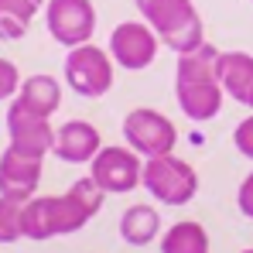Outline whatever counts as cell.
I'll return each mask as SVG.
<instances>
[{
	"mask_svg": "<svg viewBox=\"0 0 253 253\" xmlns=\"http://www.w3.org/2000/svg\"><path fill=\"white\" fill-rule=\"evenodd\" d=\"M42 7H44V0H0V42L24 38L31 17Z\"/></svg>",
	"mask_w": 253,
	"mask_h": 253,
	"instance_id": "obj_17",
	"label": "cell"
},
{
	"mask_svg": "<svg viewBox=\"0 0 253 253\" xmlns=\"http://www.w3.org/2000/svg\"><path fill=\"white\" fill-rule=\"evenodd\" d=\"M243 253H253V250H243Z\"/></svg>",
	"mask_w": 253,
	"mask_h": 253,
	"instance_id": "obj_22",
	"label": "cell"
},
{
	"mask_svg": "<svg viewBox=\"0 0 253 253\" xmlns=\"http://www.w3.org/2000/svg\"><path fill=\"white\" fill-rule=\"evenodd\" d=\"M174 99L188 120H212L222 110V83H219V51L209 42L195 51L178 55L174 69Z\"/></svg>",
	"mask_w": 253,
	"mask_h": 253,
	"instance_id": "obj_2",
	"label": "cell"
},
{
	"mask_svg": "<svg viewBox=\"0 0 253 253\" xmlns=\"http://www.w3.org/2000/svg\"><path fill=\"white\" fill-rule=\"evenodd\" d=\"M236 206H240V212L247 215V219H253V171L240 181V192H236Z\"/></svg>",
	"mask_w": 253,
	"mask_h": 253,
	"instance_id": "obj_21",
	"label": "cell"
},
{
	"mask_svg": "<svg viewBox=\"0 0 253 253\" xmlns=\"http://www.w3.org/2000/svg\"><path fill=\"white\" fill-rule=\"evenodd\" d=\"M21 76H17V65L10 62V58H0V99H10V96H17V89H21Z\"/></svg>",
	"mask_w": 253,
	"mask_h": 253,
	"instance_id": "obj_19",
	"label": "cell"
},
{
	"mask_svg": "<svg viewBox=\"0 0 253 253\" xmlns=\"http://www.w3.org/2000/svg\"><path fill=\"white\" fill-rule=\"evenodd\" d=\"M124 140L126 147H133L140 158H161L171 154L174 144H178V130L165 113L151 110V106H140V110H130L124 120Z\"/></svg>",
	"mask_w": 253,
	"mask_h": 253,
	"instance_id": "obj_6",
	"label": "cell"
},
{
	"mask_svg": "<svg viewBox=\"0 0 253 253\" xmlns=\"http://www.w3.org/2000/svg\"><path fill=\"white\" fill-rule=\"evenodd\" d=\"M44 24L58 44L76 48V44H85L96 31V7L92 0H48Z\"/></svg>",
	"mask_w": 253,
	"mask_h": 253,
	"instance_id": "obj_8",
	"label": "cell"
},
{
	"mask_svg": "<svg viewBox=\"0 0 253 253\" xmlns=\"http://www.w3.org/2000/svg\"><path fill=\"white\" fill-rule=\"evenodd\" d=\"M233 144H236V151H240L243 158L253 161V113L247 117V120L236 124V130H233Z\"/></svg>",
	"mask_w": 253,
	"mask_h": 253,
	"instance_id": "obj_20",
	"label": "cell"
},
{
	"mask_svg": "<svg viewBox=\"0 0 253 253\" xmlns=\"http://www.w3.org/2000/svg\"><path fill=\"white\" fill-rule=\"evenodd\" d=\"M219 83L222 92L253 110V55L247 51H219Z\"/></svg>",
	"mask_w": 253,
	"mask_h": 253,
	"instance_id": "obj_13",
	"label": "cell"
},
{
	"mask_svg": "<svg viewBox=\"0 0 253 253\" xmlns=\"http://www.w3.org/2000/svg\"><path fill=\"white\" fill-rule=\"evenodd\" d=\"M133 3H137L140 17L154 28V35L174 55H185V51H195L199 44H206L202 17L192 0H133Z\"/></svg>",
	"mask_w": 253,
	"mask_h": 253,
	"instance_id": "obj_3",
	"label": "cell"
},
{
	"mask_svg": "<svg viewBox=\"0 0 253 253\" xmlns=\"http://www.w3.org/2000/svg\"><path fill=\"white\" fill-rule=\"evenodd\" d=\"M38 185H42V158L7 147L0 158V195L28 202V199H35Z\"/></svg>",
	"mask_w": 253,
	"mask_h": 253,
	"instance_id": "obj_11",
	"label": "cell"
},
{
	"mask_svg": "<svg viewBox=\"0 0 253 253\" xmlns=\"http://www.w3.org/2000/svg\"><path fill=\"white\" fill-rule=\"evenodd\" d=\"M103 147V137L99 130L89 124V120H69L55 130V147L51 154L65 165H89Z\"/></svg>",
	"mask_w": 253,
	"mask_h": 253,
	"instance_id": "obj_12",
	"label": "cell"
},
{
	"mask_svg": "<svg viewBox=\"0 0 253 253\" xmlns=\"http://www.w3.org/2000/svg\"><path fill=\"white\" fill-rule=\"evenodd\" d=\"M65 83L72 85V92H79L85 99L106 96L113 89V55L92 42L69 48V55H65Z\"/></svg>",
	"mask_w": 253,
	"mask_h": 253,
	"instance_id": "obj_5",
	"label": "cell"
},
{
	"mask_svg": "<svg viewBox=\"0 0 253 253\" xmlns=\"http://www.w3.org/2000/svg\"><path fill=\"white\" fill-rule=\"evenodd\" d=\"M140 185L165 206H188L199 192V174L188 161L161 154V158H147L144 161V178Z\"/></svg>",
	"mask_w": 253,
	"mask_h": 253,
	"instance_id": "obj_4",
	"label": "cell"
},
{
	"mask_svg": "<svg viewBox=\"0 0 253 253\" xmlns=\"http://www.w3.org/2000/svg\"><path fill=\"white\" fill-rule=\"evenodd\" d=\"M161 233V215L154 206H130L120 215V236L130 247H147Z\"/></svg>",
	"mask_w": 253,
	"mask_h": 253,
	"instance_id": "obj_14",
	"label": "cell"
},
{
	"mask_svg": "<svg viewBox=\"0 0 253 253\" xmlns=\"http://www.w3.org/2000/svg\"><path fill=\"white\" fill-rule=\"evenodd\" d=\"M89 174L106 195H126L140 185L144 165L133 147H99V154L89 161Z\"/></svg>",
	"mask_w": 253,
	"mask_h": 253,
	"instance_id": "obj_7",
	"label": "cell"
},
{
	"mask_svg": "<svg viewBox=\"0 0 253 253\" xmlns=\"http://www.w3.org/2000/svg\"><path fill=\"white\" fill-rule=\"evenodd\" d=\"M48 120L51 117H42V113L28 110L14 96L10 106H7V137H10V147L21 151V154H31V158H44L55 147V130H51Z\"/></svg>",
	"mask_w": 253,
	"mask_h": 253,
	"instance_id": "obj_10",
	"label": "cell"
},
{
	"mask_svg": "<svg viewBox=\"0 0 253 253\" xmlns=\"http://www.w3.org/2000/svg\"><path fill=\"white\" fill-rule=\"evenodd\" d=\"M158 44H161V38L154 35V28L147 21H124V24L113 28L106 51L113 55V62L120 69L140 72L158 58Z\"/></svg>",
	"mask_w": 253,
	"mask_h": 253,
	"instance_id": "obj_9",
	"label": "cell"
},
{
	"mask_svg": "<svg viewBox=\"0 0 253 253\" xmlns=\"http://www.w3.org/2000/svg\"><path fill=\"white\" fill-rule=\"evenodd\" d=\"M106 192L85 174L69 185L62 195H35L24 202V240H51V236H69L79 233L85 222L103 209Z\"/></svg>",
	"mask_w": 253,
	"mask_h": 253,
	"instance_id": "obj_1",
	"label": "cell"
},
{
	"mask_svg": "<svg viewBox=\"0 0 253 253\" xmlns=\"http://www.w3.org/2000/svg\"><path fill=\"white\" fill-rule=\"evenodd\" d=\"M17 99L28 110H35L42 117H51L62 106V85H58V79H51V76H28L21 83V89H17Z\"/></svg>",
	"mask_w": 253,
	"mask_h": 253,
	"instance_id": "obj_15",
	"label": "cell"
},
{
	"mask_svg": "<svg viewBox=\"0 0 253 253\" xmlns=\"http://www.w3.org/2000/svg\"><path fill=\"white\" fill-rule=\"evenodd\" d=\"M161 253H209V233L195 219H181L161 236Z\"/></svg>",
	"mask_w": 253,
	"mask_h": 253,
	"instance_id": "obj_16",
	"label": "cell"
},
{
	"mask_svg": "<svg viewBox=\"0 0 253 253\" xmlns=\"http://www.w3.org/2000/svg\"><path fill=\"white\" fill-rule=\"evenodd\" d=\"M24 240V202L0 195V243Z\"/></svg>",
	"mask_w": 253,
	"mask_h": 253,
	"instance_id": "obj_18",
	"label": "cell"
}]
</instances>
